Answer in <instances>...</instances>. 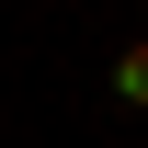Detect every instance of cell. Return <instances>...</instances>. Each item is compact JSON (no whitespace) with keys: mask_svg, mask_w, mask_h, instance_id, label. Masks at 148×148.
Here are the masks:
<instances>
[{"mask_svg":"<svg viewBox=\"0 0 148 148\" xmlns=\"http://www.w3.org/2000/svg\"><path fill=\"white\" fill-rule=\"evenodd\" d=\"M114 103H137V114H148V34H137L125 57H114Z\"/></svg>","mask_w":148,"mask_h":148,"instance_id":"1","label":"cell"}]
</instances>
